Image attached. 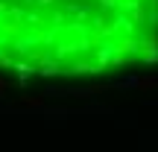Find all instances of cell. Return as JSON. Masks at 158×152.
<instances>
[{
  "instance_id": "1",
  "label": "cell",
  "mask_w": 158,
  "mask_h": 152,
  "mask_svg": "<svg viewBox=\"0 0 158 152\" xmlns=\"http://www.w3.org/2000/svg\"><path fill=\"white\" fill-rule=\"evenodd\" d=\"M158 56V0H0V70L100 76Z\"/></svg>"
}]
</instances>
